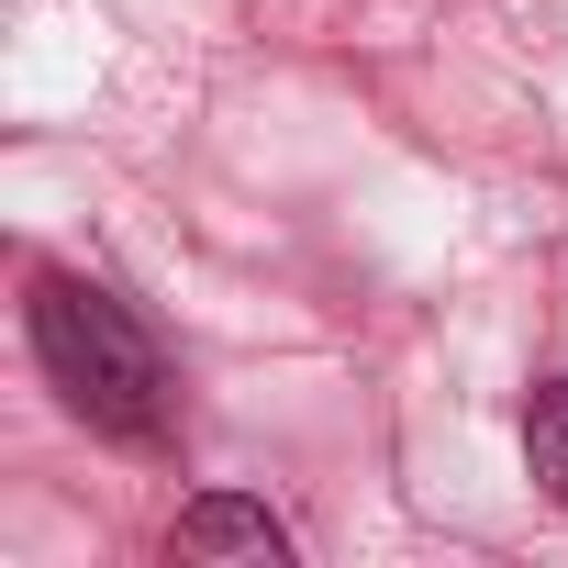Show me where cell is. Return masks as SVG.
I'll return each instance as SVG.
<instances>
[{
    "label": "cell",
    "instance_id": "6da1fadb",
    "mask_svg": "<svg viewBox=\"0 0 568 568\" xmlns=\"http://www.w3.org/2000/svg\"><path fill=\"white\" fill-rule=\"evenodd\" d=\"M34 368L112 446H168L179 435V379H168L156 335L134 324L123 291H101V278H79V267H45L34 278Z\"/></svg>",
    "mask_w": 568,
    "mask_h": 568
},
{
    "label": "cell",
    "instance_id": "7a4b0ae2",
    "mask_svg": "<svg viewBox=\"0 0 568 568\" xmlns=\"http://www.w3.org/2000/svg\"><path fill=\"white\" fill-rule=\"evenodd\" d=\"M168 557H291V524H278L267 501L212 490V501H190V513L168 524Z\"/></svg>",
    "mask_w": 568,
    "mask_h": 568
},
{
    "label": "cell",
    "instance_id": "3957f363",
    "mask_svg": "<svg viewBox=\"0 0 568 568\" xmlns=\"http://www.w3.org/2000/svg\"><path fill=\"white\" fill-rule=\"evenodd\" d=\"M524 457H535V479H546V501L568 513V379H546V390L524 402Z\"/></svg>",
    "mask_w": 568,
    "mask_h": 568
}]
</instances>
